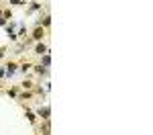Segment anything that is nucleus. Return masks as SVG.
I'll use <instances>...</instances> for the list:
<instances>
[{
  "instance_id": "f257e3e1",
  "label": "nucleus",
  "mask_w": 153,
  "mask_h": 135,
  "mask_svg": "<svg viewBox=\"0 0 153 135\" xmlns=\"http://www.w3.org/2000/svg\"><path fill=\"white\" fill-rule=\"evenodd\" d=\"M49 115H51V108H49V104L41 106V108H39V112H37V117H41L43 121H49Z\"/></svg>"
},
{
  "instance_id": "f03ea898",
  "label": "nucleus",
  "mask_w": 153,
  "mask_h": 135,
  "mask_svg": "<svg viewBox=\"0 0 153 135\" xmlns=\"http://www.w3.org/2000/svg\"><path fill=\"white\" fill-rule=\"evenodd\" d=\"M35 53H37V55H43V53H49V47H47L45 43H41V41H39V43L35 45Z\"/></svg>"
},
{
  "instance_id": "7ed1b4c3",
  "label": "nucleus",
  "mask_w": 153,
  "mask_h": 135,
  "mask_svg": "<svg viewBox=\"0 0 153 135\" xmlns=\"http://www.w3.org/2000/svg\"><path fill=\"white\" fill-rule=\"evenodd\" d=\"M4 68H6V76H8V78H12V76L16 74V68H18V65H16L14 61H10V63H6Z\"/></svg>"
},
{
  "instance_id": "20e7f679",
  "label": "nucleus",
  "mask_w": 153,
  "mask_h": 135,
  "mask_svg": "<svg viewBox=\"0 0 153 135\" xmlns=\"http://www.w3.org/2000/svg\"><path fill=\"white\" fill-rule=\"evenodd\" d=\"M43 35H45L43 27H37V29L33 31V39H35V41H41V39H43Z\"/></svg>"
},
{
  "instance_id": "39448f33",
  "label": "nucleus",
  "mask_w": 153,
  "mask_h": 135,
  "mask_svg": "<svg viewBox=\"0 0 153 135\" xmlns=\"http://www.w3.org/2000/svg\"><path fill=\"white\" fill-rule=\"evenodd\" d=\"M41 65H43V68H49V65H51V55H49V53H43V55H41Z\"/></svg>"
},
{
  "instance_id": "423d86ee",
  "label": "nucleus",
  "mask_w": 153,
  "mask_h": 135,
  "mask_svg": "<svg viewBox=\"0 0 153 135\" xmlns=\"http://www.w3.org/2000/svg\"><path fill=\"white\" fill-rule=\"evenodd\" d=\"M41 2H37V0H33V2L29 4V8H27V12H35V10H41Z\"/></svg>"
},
{
  "instance_id": "0eeeda50",
  "label": "nucleus",
  "mask_w": 153,
  "mask_h": 135,
  "mask_svg": "<svg viewBox=\"0 0 153 135\" xmlns=\"http://www.w3.org/2000/svg\"><path fill=\"white\" fill-rule=\"evenodd\" d=\"M25 117L29 119V123H33V125L37 123V115H35V112H33V110H27V112H25Z\"/></svg>"
},
{
  "instance_id": "6e6552de",
  "label": "nucleus",
  "mask_w": 153,
  "mask_h": 135,
  "mask_svg": "<svg viewBox=\"0 0 153 135\" xmlns=\"http://www.w3.org/2000/svg\"><path fill=\"white\" fill-rule=\"evenodd\" d=\"M33 68H35V72H37L39 76H45V74H47V68H43L41 63H39V65H33Z\"/></svg>"
},
{
  "instance_id": "1a4fd4ad",
  "label": "nucleus",
  "mask_w": 153,
  "mask_h": 135,
  "mask_svg": "<svg viewBox=\"0 0 153 135\" xmlns=\"http://www.w3.org/2000/svg\"><path fill=\"white\" fill-rule=\"evenodd\" d=\"M33 86H35V84H33L31 80H23V82H20V88H25V90H33Z\"/></svg>"
},
{
  "instance_id": "9d476101",
  "label": "nucleus",
  "mask_w": 153,
  "mask_h": 135,
  "mask_svg": "<svg viewBox=\"0 0 153 135\" xmlns=\"http://www.w3.org/2000/svg\"><path fill=\"white\" fill-rule=\"evenodd\" d=\"M31 68H33V65H31V63H29V61H25V63H23V65H20V70H18V72H20V74H27V72H29V70H31Z\"/></svg>"
},
{
  "instance_id": "9b49d317",
  "label": "nucleus",
  "mask_w": 153,
  "mask_h": 135,
  "mask_svg": "<svg viewBox=\"0 0 153 135\" xmlns=\"http://www.w3.org/2000/svg\"><path fill=\"white\" fill-rule=\"evenodd\" d=\"M6 94H8L10 98H16V96H18V88H8V90H6Z\"/></svg>"
},
{
  "instance_id": "f8f14e48",
  "label": "nucleus",
  "mask_w": 153,
  "mask_h": 135,
  "mask_svg": "<svg viewBox=\"0 0 153 135\" xmlns=\"http://www.w3.org/2000/svg\"><path fill=\"white\" fill-rule=\"evenodd\" d=\"M16 98H20V100H25V98H33V92H31V90H27V92H20Z\"/></svg>"
},
{
  "instance_id": "ddd939ff",
  "label": "nucleus",
  "mask_w": 153,
  "mask_h": 135,
  "mask_svg": "<svg viewBox=\"0 0 153 135\" xmlns=\"http://www.w3.org/2000/svg\"><path fill=\"white\" fill-rule=\"evenodd\" d=\"M8 4H10V6H23L25 0H8Z\"/></svg>"
},
{
  "instance_id": "4468645a",
  "label": "nucleus",
  "mask_w": 153,
  "mask_h": 135,
  "mask_svg": "<svg viewBox=\"0 0 153 135\" xmlns=\"http://www.w3.org/2000/svg\"><path fill=\"white\" fill-rule=\"evenodd\" d=\"M2 18L10 20V18H12V10H4V12H2Z\"/></svg>"
},
{
  "instance_id": "2eb2a0df",
  "label": "nucleus",
  "mask_w": 153,
  "mask_h": 135,
  "mask_svg": "<svg viewBox=\"0 0 153 135\" xmlns=\"http://www.w3.org/2000/svg\"><path fill=\"white\" fill-rule=\"evenodd\" d=\"M2 76H6V68H4V65H0V78H2Z\"/></svg>"
},
{
  "instance_id": "dca6fc26",
  "label": "nucleus",
  "mask_w": 153,
  "mask_h": 135,
  "mask_svg": "<svg viewBox=\"0 0 153 135\" xmlns=\"http://www.w3.org/2000/svg\"><path fill=\"white\" fill-rule=\"evenodd\" d=\"M6 22H8L6 18H2V16H0V27H6Z\"/></svg>"
},
{
  "instance_id": "f3484780",
  "label": "nucleus",
  "mask_w": 153,
  "mask_h": 135,
  "mask_svg": "<svg viewBox=\"0 0 153 135\" xmlns=\"http://www.w3.org/2000/svg\"><path fill=\"white\" fill-rule=\"evenodd\" d=\"M4 57V49H0V59H2Z\"/></svg>"
}]
</instances>
